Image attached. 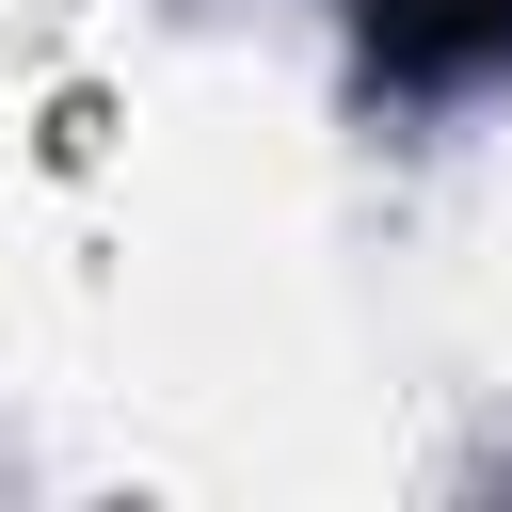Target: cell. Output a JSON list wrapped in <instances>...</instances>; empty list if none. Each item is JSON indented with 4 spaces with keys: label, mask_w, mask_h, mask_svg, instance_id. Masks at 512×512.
Wrapping results in <instances>:
<instances>
[{
    "label": "cell",
    "mask_w": 512,
    "mask_h": 512,
    "mask_svg": "<svg viewBox=\"0 0 512 512\" xmlns=\"http://www.w3.org/2000/svg\"><path fill=\"white\" fill-rule=\"evenodd\" d=\"M512 48V0H368V80H464Z\"/></svg>",
    "instance_id": "6da1fadb"
}]
</instances>
